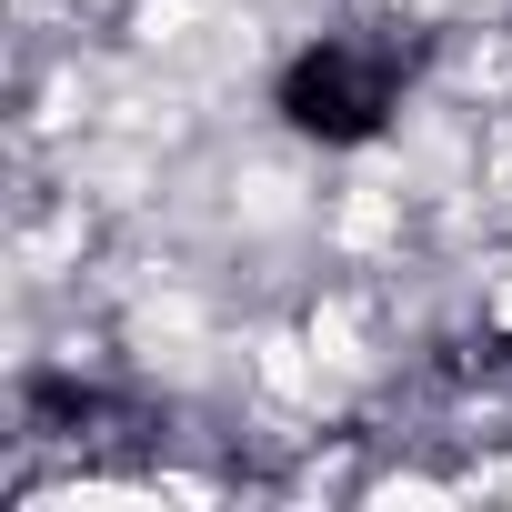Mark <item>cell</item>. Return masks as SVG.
<instances>
[{
  "instance_id": "6da1fadb",
  "label": "cell",
  "mask_w": 512,
  "mask_h": 512,
  "mask_svg": "<svg viewBox=\"0 0 512 512\" xmlns=\"http://www.w3.org/2000/svg\"><path fill=\"white\" fill-rule=\"evenodd\" d=\"M482 332H492V342H512V262L482 282Z\"/></svg>"
},
{
  "instance_id": "7a4b0ae2",
  "label": "cell",
  "mask_w": 512,
  "mask_h": 512,
  "mask_svg": "<svg viewBox=\"0 0 512 512\" xmlns=\"http://www.w3.org/2000/svg\"><path fill=\"white\" fill-rule=\"evenodd\" d=\"M382 11H412V21H442V11H492V0H382Z\"/></svg>"
}]
</instances>
